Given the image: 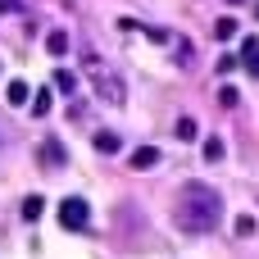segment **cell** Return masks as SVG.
<instances>
[{"label":"cell","instance_id":"1","mask_svg":"<svg viewBox=\"0 0 259 259\" xmlns=\"http://www.w3.org/2000/svg\"><path fill=\"white\" fill-rule=\"evenodd\" d=\"M223 219V196L209 187V182H187L178 191V209H173V223L187 232V237H205L214 232Z\"/></svg>","mask_w":259,"mask_h":259},{"label":"cell","instance_id":"2","mask_svg":"<svg viewBox=\"0 0 259 259\" xmlns=\"http://www.w3.org/2000/svg\"><path fill=\"white\" fill-rule=\"evenodd\" d=\"M82 73L91 77V91L105 100V105H123V96H127V87H123V77L100 59V55H87L82 59Z\"/></svg>","mask_w":259,"mask_h":259},{"label":"cell","instance_id":"3","mask_svg":"<svg viewBox=\"0 0 259 259\" xmlns=\"http://www.w3.org/2000/svg\"><path fill=\"white\" fill-rule=\"evenodd\" d=\"M59 223H64L68 232H82V228L91 223V205H87L82 196H68V200H59Z\"/></svg>","mask_w":259,"mask_h":259},{"label":"cell","instance_id":"4","mask_svg":"<svg viewBox=\"0 0 259 259\" xmlns=\"http://www.w3.org/2000/svg\"><path fill=\"white\" fill-rule=\"evenodd\" d=\"M241 64H246L250 77H259V36H246L241 41Z\"/></svg>","mask_w":259,"mask_h":259},{"label":"cell","instance_id":"5","mask_svg":"<svg viewBox=\"0 0 259 259\" xmlns=\"http://www.w3.org/2000/svg\"><path fill=\"white\" fill-rule=\"evenodd\" d=\"M127 164H132V168H155V164H159V150H155V146H141V150H132Z\"/></svg>","mask_w":259,"mask_h":259},{"label":"cell","instance_id":"6","mask_svg":"<svg viewBox=\"0 0 259 259\" xmlns=\"http://www.w3.org/2000/svg\"><path fill=\"white\" fill-rule=\"evenodd\" d=\"M27 96H32V91H27V82H18V77H14V82H9V91H5V100H9L14 109H23V105H27Z\"/></svg>","mask_w":259,"mask_h":259},{"label":"cell","instance_id":"7","mask_svg":"<svg viewBox=\"0 0 259 259\" xmlns=\"http://www.w3.org/2000/svg\"><path fill=\"white\" fill-rule=\"evenodd\" d=\"M118 146H123L118 132H96V150H100V155H118Z\"/></svg>","mask_w":259,"mask_h":259},{"label":"cell","instance_id":"8","mask_svg":"<svg viewBox=\"0 0 259 259\" xmlns=\"http://www.w3.org/2000/svg\"><path fill=\"white\" fill-rule=\"evenodd\" d=\"M41 164H50V168H59V164H64V146H59L55 137L41 146Z\"/></svg>","mask_w":259,"mask_h":259},{"label":"cell","instance_id":"9","mask_svg":"<svg viewBox=\"0 0 259 259\" xmlns=\"http://www.w3.org/2000/svg\"><path fill=\"white\" fill-rule=\"evenodd\" d=\"M46 50H50V55H64V50H68V36H64V32H50V36H46Z\"/></svg>","mask_w":259,"mask_h":259},{"label":"cell","instance_id":"10","mask_svg":"<svg viewBox=\"0 0 259 259\" xmlns=\"http://www.w3.org/2000/svg\"><path fill=\"white\" fill-rule=\"evenodd\" d=\"M214 36H219V41L237 36V23H232V18H219V23H214Z\"/></svg>","mask_w":259,"mask_h":259},{"label":"cell","instance_id":"11","mask_svg":"<svg viewBox=\"0 0 259 259\" xmlns=\"http://www.w3.org/2000/svg\"><path fill=\"white\" fill-rule=\"evenodd\" d=\"M41 205H46L41 196H27V200H23V219H41Z\"/></svg>","mask_w":259,"mask_h":259},{"label":"cell","instance_id":"12","mask_svg":"<svg viewBox=\"0 0 259 259\" xmlns=\"http://www.w3.org/2000/svg\"><path fill=\"white\" fill-rule=\"evenodd\" d=\"M32 114H36V118H46V114H50V91H41V96L32 100Z\"/></svg>","mask_w":259,"mask_h":259},{"label":"cell","instance_id":"13","mask_svg":"<svg viewBox=\"0 0 259 259\" xmlns=\"http://www.w3.org/2000/svg\"><path fill=\"white\" fill-rule=\"evenodd\" d=\"M205 159H223V141H219V137L205 141Z\"/></svg>","mask_w":259,"mask_h":259},{"label":"cell","instance_id":"14","mask_svg":"<svg viewBox=\"0 0 259 259\" xmlns=\"http://www.w3.org/2000/svg\"><path fill=\"white\" fill-rule=\"evenodd\" d=\"M55 87H59V91H73L77 77H73V73H55Z\"/></svg>","mask_w":259,"mask_h":259},{"label":"cell","instance_id":"15","mask_svg":"<svg viewBox=\"0 0 259 259\" xmlns=\"http://www.w3.org/2000/svg\"><path fill=\"white\" fill-rule=\"evenodd\" d=\"M178 137L191 141V137H196V123H191V118H178Z\"/></svg>","mask_w":259,"mask_h":259},{"label":"cell","instance_id":"16","mask_svg":"<svg viewBox=\"0 0 259 259\" xmlns=\"http://www.w3.org/2000/svg\"><path fill=\"white\" fill-rule=\"evenodd\" d=\"M219 105H223V109H232V105H237V91H232V87H223V91H219Z\"/></svg>","mask_w":259,"mask_h":259},{"label":"cell","instance_id":"17","mask_svg":"<svg viewBox=\"0 0 259 259\" xmlns=\"http://www.w3.org/2000/svg\"><path fill=\"white\" fill-rule=\"evenodd\" d=\"M9 9H18V0H0V14H9Z\"/></svg>","mask_w":259,"mask_h":259}]
</instances>
